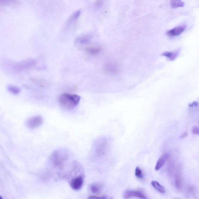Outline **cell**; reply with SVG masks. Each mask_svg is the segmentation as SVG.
I'll list each match as a JSON object with an SVG mask.
<instances>
[{"label": "cell", "mask_w": 199, "mask_h": 199, "mask_svg": "<svg viewBox=\"0 0 199 199\" xmlns=\"http://www.w3.org/2000/svg\"><path fill=\"white\" fill-rule=\"evenodd\" d=\"M49 159L52 165L55 168L59 169L60 173L66 167L67 163L69 159V156L67 153L63 150H56L52 153Z\"/></svg>", "instance_id": "1"}, {"label": "cell", "mask_w": 199, "mask_h": 199, "mask_svg": "<svg viewBox=\"0 0 199 199\" xmlns=\"http://www.w3.org/2000/svg\"><path fill=\"white\" fill-rule=\"evenodd\" d=\"M80 100V96L79 95L65 93L59 96V101L62 107L67 110H71L78 106Z\"/></svg>", "instance_id": "2"}, {"label": "cell", "mask_w": 199, "mask_h": 199, "mask_svg": "<svg viewBox=\"0 0 199 199\" xmlns=\"http://www.w3.org/2000/svg\"><path fill=\"white\" fill-rule=\"evenodd\" d=\"M11 70L17 73H20L34 67L36 65L34 59H28L18 62H11L8 63Z\"/></svg>", "instance_id": "3"}, {"label": "cell", "mask_w": 199, "mask_h": 199, "mask_svg": "<svg viewBox=\"0 0 199 199\" xmlns=\"http://www.w3.org/2000/svg\"><path fill=\"white\" fill-rule=\"evenodd\" d=\"M84 181V176L83 174L76 176L72 178L69 180L71 187L75 190H80L83 186Z\"/></svg>", "instance_id": "4"}, {"label": "cell", "mask_w": 199, "mask_h": 199, "mask_svg": "<svg viewBox=\"0 0 199 199\" xmlns=\"http://www.w3.org/2000/svg\"><path fill=\"white\" fill-rule=\"evenodd\" d=\"M43 119L42 116H37L30 118L27 121V126L30 129H35L39 127L43 123Z\"/></svg>", "instance_id": "5"}, {"label": "cell", "mask_w": 199, "mask_h": 199, "mask_svg": "<svg viewBox=\"0 0 199 199\" xmlns=\"http://www.w3.org/2000/svg\"><path fill=\"white\" fill-rule=\"evenodd\" d=\"M123 197L125 199H129L133 197L144 199L147 198L143 192L140 190H125L123 193Z\"/></svg>", "instance_id": "6"}, {"label": "cell", "mask_w": 199, "mask_h": 199, "mask_svg": "<svg viewBox=\"0 0 199 199\" xmlns=\"http://www.w3.org/2000/svg\"><path fill=\"white\" fill-rule=\"evenodd\" d=\"M186 25H180L168 31L167 34L168 36L170 37L178 36L184 32L186 30Z\"/></svg>", "instance_id": "7"}, {"label": "cell", "mask_w": 199, "mask_h": 199, "mask_svg": "<svg viewBox=\"0 0 199 199\" xmlns=\"http://www.w3.org/2000/svg\"><path fill=\"white\" fill-rule=\"evenodd\" d=\"M169 154L168 153H166L163 154L160 157V158L157 160L156 163L155 170L156 171H158L164 165L165 163L169 158Z\"/></svg>", "instance_id": "8"}, {"label": "cell", "mask_w": 199, "mask_h": 199, "mask_svg": "<svg viewBox=\"0 0 199 199\" xmlns=\"http://www.w3.org/2000/svg\"><path fill=\"white\" fill-rule=\"evenodd\" d=\"M179 49L174 51V52H165L162 54V56L167 57L169 60L173 61L175 60L179 54Z\"/></svg>", "instance_id": "9"}, {"label": "cell", "mask_w": 199, "mask_h": 199, "mask_svg": "<svg viewBox=\"0 0 199 199\" xmlns=\"http://www.w3.org/2000/svg\"><path fill=\"white\" fill-rule=\"evenodd\" d=\"M102 184L99 183H94L89 186V189L91 192L94 194H98L102 191Z\"/></svg>", "instance_id": "10"}, {"label": "cell", "mask_w": 199, "mask_h": 199, "mask_svg": "<svg viewBox=\"0 0 199 199\" xmlns=\"http://www.w3.org/2000/svg\"><path fill=\"white\" fill-rule=\"evenodd\" d=\"M87 52L90 55H97L100 52L101 49L100 47L97 45H92L86 48Z\"/></svg>", "instance_id": "11"}, {"label": "cell", "mask_w": 199, "mask_h": 199, "mask_svg": "<svg viewBox=\"0 0 199 199\" xmlns=\"http://www.w3.org/2000/svg\"><path fill=\"white\" fill-rule=\"evenodd\" d=\"M180 172H181L180 169H179L176 175L175 180V187L179 190H181L182 187V177Z\"/></svg>", "instance_id": "12"}, {"label": "cell", "mask_w": 199, "mask_h": 199, "mask_svg": "<svg viewBox=\"0 0 199 199\" xmlns=\"http://www.w3.org/2000/svg\"><path fill=\"white\" fill-rule=\"evenodd\" d=\"M96 146V150L97 151V153L98 154L101 155L103 154V151L105 150L106 148V145L105 143V142L103 140H100L99 142H98Z\"/></svg>", "instance_id": "13"}, {"label": "cell", "mask_w": 199, "mask_h": 199, "mask_svg": "<svg viewBox=\"0 0 199 199\" xmlns=\"http://www.w3.org/2000/svg\"><path fill=\"white\" fill-rule=\"evenodd\" d=\"M151 184L156 190L161 193L164 194L165 193V190L163 186L161 185L158 182L153 181L151 182Z\"/></svg>", "instance_id": "14"}, {"label": "cell", "mask_w": 199, "mask_h": 199, "mask_svg": "<svg viewBox=\"0 0 199 199\" xmlns=\"http://www.w3.org/2000/svg\"><path fill=\"white\" fill-rule=\"evenodd\" d=\"M170 6L173 9L184 6V3L182 0H170Z\"/></svg>", "instance_id": "15"}, {"label": "cell", "mask_w": 199, "mask_h": 199, "mask_svg": "<svg viewBox=\"0 0 199 199\" xmlns=\"http://www.w3.org/2000/svg\"><path fill=\"white\" fill-rule=\"evenodd\" d=\"M106 71L111 73H115L117 72L118 67L115 63H109L106 65Z\"/></svg>", "instance_id": "16"}, {"label": "cell", "mask_w": 199, "mask_h": 199, "mask_svg": "<svg viewBox=\"0 0 199 199\" xmlns=\"http://www.w3.org/2000/svg\"><path fill=\"white\" fill-rule=\"evenodd\" d=\"M81 14V11L80 10H78L74 13L72 14L71 16L70 17V18L68 21L67 25H71L74 22H75L76 20L78 19V18L79 17Z\"/></svg>", "instance_id": "17"}, {"label": "cell", "mask_w": 199, "mask_h": 199, "mask_svg": "<svg viewBox=\"0 0 199 199\" xmlns=\"http://www.w3.org/2000/svg\"><path fill=\"white\" fill-rule=\"evenodd\" d=\"M7 89L8 92L14 95H18L20 92V88L15 85H9L7 87Z\"/></svg>", "instance_id": "18"}, {"label": "cell", "mask_w": 199, "mask_h": 199, "mask_svg": "<svg viewBox=\"0 0 199 199\" xmlns=\"http://www.w3.org/2000/svg\"><path fill=\"white\" fill-rule=\"evenodd\" d=\"M91 37L89 35H84L79 37L76 39V42L78 43L81 44H85L89 42L90 41Z\"/></svg>", "instance_id": "19"}, {"label": "cell", "mask_w": 199, "mask_h": 199, "mask_svg": "<svg viewBox=\"0 0 199 199\" xmlns=\"http://www.w3.org/2000/svg\"><path fill=\"white\" fill-rule=\"evenodd\" d=\"M31 81L37 86L41 87H43L45 86V82L42 79H39V78H33L31 79Z\"/></svg>", "instance_id": "20"}, {"label": "cell", "mask_w": 199, "mask_h": 199, "mask_svg": "<svg viewBox=\"0 0 199 199\" xmlns=\"http://www.w3.org/2000/svg\"><path fill=\"white\" fill-rule=\"evenodd\" d=\"M135 175L136 177L139 179H142L143 177V171L140 167H136L135 170Z\"/></svg>", "instance_id": "21"}, {"label": "cell", "mask_w": 199, "mask_h": 199, "mask_svg": "<svg viewBox=\"0 0 199 199\" xmlns=\"http://www.w3.org/2000/svg\"><path fill=\"white\" fill-rule=\"evenodd\" d=\"M188 193L192 195H194L197 193V189L193 186H190L188 188Z\"/></svg>", "instance_id": "22"}, {"label": "cell", "mask_w": 199, "mask_h": 199, "mask_svg": "<svg viewBox=\"0 0 199 199\" xmlns=\"http://www.w3.org/2000/svg\"><path fill=\"white\" fill-rule=\"evenodd\" d=\"M191 132L193 134L199 135V129L198 126H193L192 128Z\"/></svg>", "instance_id": "23"}, {"label": "cell", "mask_w": 199, "mask_h": 199, "mask_svg": "<svg viewBox=\"0 0 199 199\" xmlns=\"http://www.w3.org/2000/svg\"><path fill=\"white\" fill-rule=\"evenodd\" d=\"M187 135H188V133L187 132H185L184 133H183V134L181 135V136H180V139L184 138L187 137Z\"/></svg>", "instance_id": "24"}, {"label": "cell", "mask_w": 199, "mask_h": 199, "mask_svg": "<svg viewBox=\"0 0 199 199\" xmlns=\"http://www.w3.org/2000/svg\"><path fill=\"white\" fill-rule=\"evenodd\" d=\"M8 1H9V0H0V2H3L4 3H5V2H8ZM9 1H10V0H9Z\"/></svg>", "instance_id": "25"}, {"label": "cell", "mask_w": 199, "mask_h": 199, "mask_svg": "<svg viewBox=\"0 0 199 199\" xmlns=\"http://www.w3.org/2000/svg\"><path fill=\"white\" fill-rule=\"evenodd\" d=\"M3 199L2 197H1V196H0V199Z\"/></svg>", "instance_id": "26"}]
</instances>
